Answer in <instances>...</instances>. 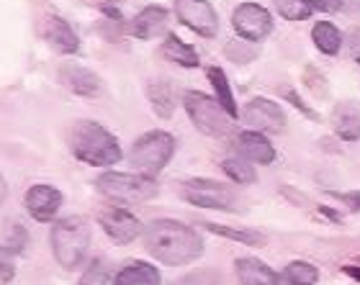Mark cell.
<instances>
[{
	"mask_svg": "<svg viewBox=\"0 0 360 285\" xmlns=\"http://www.w3.org/2000/svg\"><path fill=\"white\" fill-rule=\"evenodd\" d=\"M175 154V136L167 131H147L134 142L129 152V162L142 175H158Z\"/></svg>",
	"mask_w": 360,
	"mask_h": 285,
	"instance_id": "obj_6",
	"label": "cell"
},
{
	"mask_svg": "<svg viewBox=\"0 0 360 285\" xmlns=\"http://www.w3.org/2000/svg\"><path fill=\"white\" fill-rule=\"evenodd\" d=\"M342 272H345V275H350V278L358 280V283H360V267H358V265H345V267H342Z\"/></svg>",
	"mask_w": 360,
	"mask_h": 285,
	"instance_id": "obj_37",
	"label": "cell"
},
{
	"mask_svg": "<svg viewBox=\"0 0 360 285\" xmlns=\"http://www.w3.org/2000/svg\"><path fill=\"white\" fill-rule=\"evenodd\" d=\"M105 280H108V267H105V263L103 260H93V263L85 267L83 278H80L77 285H105Z\"/></svg>",
	"mask_w": 360,
	"mask_h": 285,
	"instance_id": "obj_28",
	"label": "cell"
},
{
	"mask_svg": "<svg viewBox=\"0 0 360 285\" xmlns=\"http://www.w3.org/2000/svg\"><path fill=\"white\" fill-rule=\"evenodd\" d=\"M3 247H6L8 252H13V255H18V252L26 247V232H23V226H18V224L8 226L6 239H3Z\"/></svg>",
	"mask_w": 360,
	"mask_h": 285,
	"instance_id": "obj_29",
	"label": "cell"
},
{
	"mask_svg": "<svg viewBox=\"0 0 360 285\" xmlns=\"http://www.w3.org/2000/svg\"><path fill=\"white\" fill-rule=\"evenodd\" d=\"M60 80L68 91L77 93V95H96L101 91V80L96 72H90L88 67H80V65H62Z\"/></svg>",
	"mask_w": 360,
	"mask_h": 285,
	"instance_id": "obj_17",
	"label": "cell"
},
{
	"mask_svg": "<svg viewBox=\"0 0 360 285\" xmlns=\"http://www.w3.org/2000/svg\"><path fill=\"white\" fill-rule=\"evenodd\" d=\"M6 195H8V185H6V178L0 175V206L6 203Z\"/></svg>",
	"mask_w": 360,
	"mask_h": 285,
	"instance_id": "obj_38",
	"label": "cell"
},
{
	"mask_svg": "<svg viewBox=\"0 0 360 285\" xmlns=\"http://www.w3.org/2000/svg\"><path fill=\"white\" fill-rule=\"evenodd\" d=\"M332 128L342 142H358L360 139V105L355 100L338 103L332 111Z\"/></svg>",
	"mask_w": 360,
	"mask_h": 285,
	"instance_id": "obj_15",
	"label": "cell"
},
{
	"mask_svg": "<svg viewBox=\"0 0 360 285\" xmlns=\"http://www.w3.org/2000/svg\"><path fill=\"white\" fill-rule=\"evenodd\" d=\"M347 52L355 62L360 65V29H355L350 37H347Z\"/></svg>",
	"mask_w": 360,
	"mask_h": 285,
	"instance_id": "obj_35",
	"label": "cell"
},
{
	"mask_svg": "<svg viewBox=\"0 0 360 285\" xmlns=\"http://www.w3.org/2000/svg\"><path fill=\"white\" fill-rule=\"evenodd\" d=\"M39 31H41L44 41H49L57 52L75 54L77 49H80V39H77V34L72 31V26H70L65 18H60V15H44V18H41V29Z\"/></svg>",
	"mask_w": 360,
	"mask_h": 285,
	"instance_id": "obj_14",
	"label": "cell"
},
{
	"mask_svg": "<svg viewBox=\"0 0 360 285\" xmlns=\"http://www.w3.org/2000/svg\"><path fill=\"white\" fill-rule=\"evenodd\" d=\"M332 198H338L347 211H353V213H360V193L353 190V193H338V190H330Z\"/></svg>",
	"mask_w": 360,
	"mask_h": 285,
	"instance_id": "obj_32",
	"label": "cell"
},
{
	"mask_svg": "<svg viewBox=\"0 0 360 285\" xmlns=\"http://www.w3.org/2000/svg\"><path fill=\"white\" fill-rule=\"evenodd\" d=\"M237 278L242 285H278L281 283V275H278L273 267H268L265 263L255 260V257H240L237 263Z\"/></svg>",
	"mask_w": 360,
	"mask_h": 285,
	"instance_id": "obj_18",
	"label": "cell"
},
{
	"mask_svg": "<svg viewBox=\"0 0 360 285\" xmlns=\"http://www.w3.org/2000/svg\"><path fill=\"white\" fill-rule=\"evenodd\" d=\"M173 285H221V278H219V272H214V270H198V272L186 275V278L175 280Z\"/></svg>",
	"mask_w": 360,
	"mask_h": 285,
	"instance_id": "obj_30",
	"label": "cell"
},
{
	"mask_svg": "<svg viewBox=\"0 0 360 285\" xmlns=\"http://www.w3.org/2000/svg\"><path fill=\"white\" fill-rule=\"evenodd\" d=\"M167 23H170V15H167L165 8L147 6L144 11L136 13L134 23H131V34H134L136 39L147 41V39H155V37H160V34H165Z\"/></svg>",
	"mask_w": 360,
	"mask_h": 285,
	"instance_id": "obj_16",
	"label": "cell"
},
{
	"mask_svg": "<svg viewBox=\"0 0 360 285\" xmlns=\"http://www.w3.org/2000/svg\"><path fill=\"white\" fill-rule=\"evenodd\" d=\"M160 283H162V278H160L158 267L150 263H142V260L121 267L116 272V280H113V285H160Z\"/></svg>",
	"mask_w": 360,
	"mask_h": 285,
	"instance_id": "obj_19",
	"label": "cell"
},
{
	"mask_svg": "<svg viewBox=\"0 0 360 285\" xmlns=\"http://www.w3.org/2000/svg\"><path fill=\"white\" fill-rule=\"evenodd\" d=\"M242 119L248 126H252L260 134H281L285 128V113L283 108L270 100V98H252L245 111H242Z\"/></svg>",
	"mask_w": 360,
	"mask_h": 285,
	"instance_id": "obj_9",
	"label": "cell"
},
{
	"mask_svg": "<svg viewBox=\"0 0 360 285\" xmlns=\"http://www.w3.org/2000/svg\"><path fill=\"white\" fill-rule=\"evenodd\" d=\"M307 3L316 11H324V13H338L342 8V0H307Z\"/></svg>",
	"mask_w": 360,
	"mask_h": 285,
	"instance_id": "obj_34",
	"label": "cell"
},
{
	"mask_svg": "<svg viewBox=\"0 0 360 285\" xmlns=\"http://www.w3.org/2000/svg\"><path fill=\"white\" fill-rule=\"evenodd\" d=\"M311 39H314L316 49L322 54H338L342 46V34L338 31V26H332L330 21H319L311 29Z\"/></svg>",
	"mask_w": 360,
	"mask_h": 285,
	"instance_id": "obj_22",
	"label": "cell"
},
{
	"mask_svg": "<svg viewBox=\"0 0 360 285\" xmlns=\"http://www.w3.org/2000/svg\"><path fill=\"white\" fill-rule=\"evenodd\" d=\"M98 193L116 203H144L158 195V183L142 173H103L96 180Z\"/></svg>",
	"mask_w": 360,
	"mask_h": 285,
	"instance_id": "obj_5",
	"label": "cell"
},
{
	"mask_svg": "<svg viewBox=\"0 0 360 285\" xmlns=\"http://www.w3.org/2000/svg\"><path fill=\"white\" fill-rule=\"evenodd\" d=\"M15 275V265H13V252H8L3 244H0V283L6 285L11 283Z\"/></svg>",
	"mask_w": 360,
	"mask_h": 285,
	"instance_id": "obj_31",
	"label": "cell"
},
{
	"mask_svg": "<svg viewBox=\"0 0 360 285\" xmlns=\"http://www.w3.org/2000/svg\"><path fill=\"white\" fill-rule=\"evenodd\" d=\"M70 152L93 167L116 165L121 159L119 139L96 121H77L70 128Z\"/></svg>",
	"mask_w": 360,
	"mask_h": 285,
	"instance_id": "obj_2",
	"label": "cell"
},
{
	"mask_svg": "<svg viewBox=\"0 0 360 285\" xmlns=\"http://www.w3.org/2000/svg\"><path fill=\"white\" fill-rule=\"evenodd\" d=\"M183 105H186V113L191 116L193 126L206 136H214V139H226V136L234 131L232 116L221 108L217 98L206 95V93L198 91H188L183 95Z\"/></svg>",
	"mask_w": 360,
	"mask_h": 285,
	"instance_id": "obj_4",
	"label": "cell"
},
{
	"mask_svg": "<svg viewBox=\"0 0 360 285\" xmlns=\"http://www.w3.org/2000/svg\"><path fill=\"white\" fill-rule=\"evenodd\" d=\"M285 98H288V100H291V103L296 105V108H301V111L307 113V116H311V119H314V113H311V111H309V108H307V105L301 103V98L296 95V93H293V91H285Z\"/></svg>",
	"mask_w": 360,
	"mask_h": 285,
	"instance_id": "obj_36",
	"label": "cell"
},
{
	"mask_svg": "<svg viewBox=\"0 0 360 285\" xmlns=\"http://www.w3.org/2000/svg\"><path fill=\"white\" fill-rule=\"evenodd\" d=\"M206 232L219 234V237H226V239H234L240 244H248V247H263L265 244V234L252 232V229H232V226H219V224H201Z\"/></svg>",
	"mask_w": 360,
	"mask_h": 285,
	"instance_id": "obj_23",
	"label": "cell"
},
{
	"mask_svg": "<svg viewBox=\"0 0 360 285\" xmlns=\"http://www.w3.org/2000/svg\"><path fill=\"white\" fill-rule=\"evenodd\" d=\"M221 170H224V173L229 175V180H234L237 185H252V183L257 180L255 167L242 157H226L224 162H221Z\"/></svg>",
	"mask_w": 360,
	"mask_h": 285,
	"instance_id": "obj_26",
	"label": "cell"
},
{
	"mask_svg": "<svg viewBox=\"0 0 360 285\" xmlns=\"http://www.w3.org/2000/svg\"><path fill=\"white\" fill-rule=\"evenodd\" d=\"M232 26L242 39L248 41H263L273 31V15L257 3H242L240 8H234L232 13Z\"/></svg>",
	"mask_w": 360,
	"mask_h": 285,
	"instance_id": "obj_10",
	"label": "cell"
},
{
	"mask_svg": "<svg viewBox=\"0 0 360 285\" xmlns=\"http://www.w3.org/2000/svg\"><path fill=\"white\" fill-rule=\"evenodd\" d=\"M273 3H276V11L283 15L285 21H307L314 11L307 0H273Z\"/></svg>",
	"mask_w": 360,
	"mask_h": 285,
	"instance_id": "obj_27",
	"label": "cell"
},
{
	"mask_svg": "<svg viewBox=\"0 0 360 285\" xmlns=\"http://www.w3.org/2000/svg\"><path fill=\"white\" fill-rule=\"evenodd\" d=\"M162 57L175 62V65H180V67H198V65H201L198 52H195L191 44H186L183 39L175 37V34H170V37L162 41Z\"/></svg>",
	"mask_w": 360,
	"mask_h": 285,
	"instance_id": "obj_20",
	"label": "cell"
},
{
	"mask_svg": "<svg viewBox=\"0 0 360 285\" xmlns=\"http://www.w3.org/2000/svg\"><path fill=\"white\" fill-rule=\"evenodd\" d=\"M98 224L103 226V232L111 237L116 244H131V241L142 234V224L134 213H129L124 208H103L98 213Z\"/></svg>",
	"mask_w": 360,
	"mask_h": 285,
	"instance_id": "obj_11",
	"label": "cell"
},
{
	"mask_svg": "<svg viewBox=\"0 0 360 285\" xmlns=\"http://www.w3.org/2000/svg\"><path fill=\"white\" fill-rule=\"evenodd\" d=\"M144 247L162 265H191L203 255V241L198 232L180 224L175 218H155L144 229Z\"/></svg>",
	"mask_w": 360,
	"mask_h": 285,
	"instance_id": "obj_1",
	"label": "cell"
},
{
	"mask_svg": "<svg viewBox=\"0 0 360 285\" xmlns=\"http://www.w3.org/2000/svg\"><path fill=\"white\" fill-rule=\"evenodd\" d=\"M234 152H237V157L255 162V165H273L276 162V150L260 131H242V134H237Z\"/></svg>",
	"mask_w": 360,
	"mask_h": 285,
	"instance_id": "obj_13",
	"label": "cell"
},
{
	"mask_svg": "<svg viewBox=\"0 0 360 285\" xmlns=\"http://www.w3.org/2000/svg\"><path fill=\"white\" fill-rule=\"evenodd\" d=\"M147 95H150V103L158 116H162V119H170V116H173L175 98H173V88H170V85L152 83L150 88H147Z\"/></svg>",
	"mask_w": 360,
	"mask_h": 285,
	"instance_id": "obj_24",
	"label": "cell"
},
{
	"mask_svg": "<svg viewBox=\"0 0 360 285\" xmlns=\"http://www.w3.org/2000/svg\"><path fill=\"white\" fill-rule=\"evenodd\" d=\"M183 198L188 203H193L198 208H211V211H240L237 206V195L232 188H226L217 180H188L183 185Z\"/></svg>",
	"mask_w": 360,
	"mask_h": 285,
	"instance_id": "obj_7",
	"label": "cell"
},
{
	"mask_svg": "<svg viewBox=\"0 0 360 285\" xmlns=\"http://www.w3.org/2000/svg\"><path fill=\"white\" fill-rule=\"evenodd\" d=\"M52 255L65 270H75L83 263L90 247V226L85 218L68 216L52 226Z\"/></svg>",
	"mask_w": 360,
	"mask_h": 285,
	"instance_id": "obj_3",
	"label": "cell"
},
{
	"mask_svg": "<svg viewBox=\"0 0 360 285\" xmlns=\"http://www.w3.org/2000/svg\"><path fill=\"white\" fill-rule=\"evenodd\" d=\"M226 54H229L234 62H250L255 57V49H248L245 44H240V49H237V44H229L226 46Z\"/></svg>",
	"mask_w": 360,
	"mask_h": 285,
	"instance_id": "obj_33",
	"label": "cell"
},
{
	"mask_svg": "<svg viewBox=\"0 0 360 285\" xmlns=\"http://www.w3.org/2000/svg\"><path fill=\"white\" fill-rule=\"evenodd\" d=\"M285 285H314L319 280V270L307 260H293L283 270Z\"/></svg>",
	"mask_w": 360,
	"mask_h": 285,
	"instance_id": "obj_25",
	"label": "cell"
},
{
	"mask_svg": "<svg viewBox=\"0 0 360 285\" xmlns=\"http://www.w3.org/2000/svg\"><path fill=\"white\" fill-rule=\"evenodd\" d=\"M175 15L198 37L211 39L219 34V15L209 0H175Z\"/></svg>",
	"mask_w": 360,
	"mask_h": 285,
	"instance_id": "obj_8",
	"label": "cell"
},
{
	"mask_svg": "<svg viewBox=\"0 0 360 285\" xmlns=\"http://www.w3.org/2000/svg\"><path fill=\"white\" fill-rule=\"evenodd\" d=\"M206 75H209V83L214 85V93H217V100L221 103V108H224L232 119H237V116H240V111H237L234 93H232V88H229V80H226L224 69H221V67H209V69H206Z\"/></svg>",
	"mask_w": 360,
	"mask_h": 285,
	"instance_id": "obj_21",
	"label": "cell"
},
{
	"mask_svg": "<svg viewBox=\"0 0 360 285\" xmlns=\"http://www.w3.org/2000/svg\"><path fill=\"white\" fill-rule=\"evenodd\" d=\"M26 208L37 221H54L62 208V193L52 185H31L26 190Z\"/></svg>",
	"mask_w": 360,
	"mask_h": 285,
	"instance_id": "obj_12",
	"label": "cell"
}]
</instances>
